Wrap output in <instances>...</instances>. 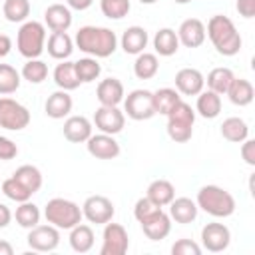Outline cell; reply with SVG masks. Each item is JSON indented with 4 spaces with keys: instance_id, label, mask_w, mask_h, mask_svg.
<instances>
[{
    "instance_id": "44dd1931",
    "label": "cell",
    "mask_w": 255,
    "mask_h": 255,
    "mask_svg": "<svg viewBox=\"0 0 255 255\" xmlns=\"http://www.w3.org/2000/svg\"><path fill=\"white\" fill-rule=\"evenodd\" d=\"M72 106H74L72 96L66 90H58V92L48 96V100L44 104V112L52 120H62L72 112Z\"/></svg>"
},
{
    "instance_id": "db71d44e",
    "label": "cell",
    "mask_w": 255,
    "mask_h": 255,
    "mask_svg": "<svg viewBox=\"0 0 255 255\" xmlns=\"http://www.w3.org/2000/svg\"><path fill=\"white\" fill-rule=\"evenodd\" d=\"M173 2H177V4H187V2H191V0H173Z\"/></svg>"
},
{
    "instance_id": "7c38bea8",
    "label": "cell",
    "mask_w": 255,
    "mask_h": 255,
    "mask_svg": "<svg viewBox=\"0 0 255 255\" xmlns=\"http://www.w3.org/2000/svg\"><path fill=\"white\" fill-rule=\"evenodd\" d=\"M94 124L102 133L116 135L126 126V114L118 106H100L94 114Z\"/></svg>"
},
{
    "instance_id": "603a6c76",
    "label": "cell",
    "mask_w": 255,
    "mask_h": 255,
    "mask_svg": "<svg viewBox=\"0 0 255 255\" xmlns=\"http://www.w3.org/2000/svg\"><path fill=\"white\" fill-rule=\"evenodd\" d=\"M120 42H122V50H124L126 54L137 56V54H141V52L145 50L149 38H147L145 28H141V26H129V28L122 34V40H120Z\"/></svg>"
},
{
    "instance_id": "cb8c5ba5",
    "label": "cell",
    "mask_w": 255,
    "mask_h": 255,
    "mask_svg": "<svg viewBox=\"0 0 255 255\" xmlns=\"http://www.w3.org/2000/svg\"><path fill=\"white\" fill-rule=\"evenodd\" d=\"M74 52V40L68 32H52L48 38V54L54 60H68Z\"/></svg>"
},
{
    "instance_id": "4dcf8cb0",
    "label": "cell",
    "mask_w": 255,
    "mask_h": 255,
    "mask_svg": "<svg viewBox=\"0 0 255 255\" xmlns=\"http://www.w3.org/2000/svg\"><path fill=\"white\" fill-rule=\"evenodd\" d=\"M221 135L227 139V141H233V143H241L243 139L249 137V126L245 124V120L241 118H227L223 120L221 124Z\"/></svg>"
},
{
    "instance_id": "277c9868",
    "label": "cell",
    "mask_w": 255,
    "mask_h": 255,
    "mask_svg": "<svg viewBox=\"0 0 255 255\" xmlns=\"http://www.w3.org/2000/svg\"><path fill=\"white\" fill-rule=\"evenodd\" d=\"M44 217L50 225L58 229H72L82 221V207L70 199L64 197H54L46 203L44 207Z\"/></svg>"
},
{
    "instance_id": "bcb514c9",
    "label": "cell",
    "mask_w": 255,
    "mask_h": 255,
    "mask_svg": "<svg viewBox=\"0 0 255 255\" xmlns=\"http://www.w3.org/2000/svg\"><path fill=\"white\" fill-rule=\"evenodd\" d=\"M241 157L245 159L247 165H255V141L253 139L241 141Z\"/></svg>"
},
{
    "instance_id": "2e32d148",
    "label": "cell",
    "mask_w": 255,
    "mask_h": 255,
    "mask_svg": "<svg viewBox=\"0 0 255 255\" xmlns=\"http://www.w3.org/2000/svg\"><path fill=\"white\" fill-rule=\"evenodd\" d=\"M177 40L185 48H199L205 42V24L199 18H187L177 28Z\"/></svg>"
},
{
    "instance_id": "74e56055",
    "label": "cell",
    "mask_w": 255,
    "mask_h": 255,
    "mask_svg": "<svg viewBox=\"0 0 255 255\" xmlns=\"http://www.w3.org/2000/svg\"><path fill=\"white\" fill-rule=\"evenodd\" d=\"M2 12L8 22H14V24L26 22V18L30 16V2L28 0H4Z\"/></svg>"
},
{
    "instance_id": "60d3db41",
    "label": "cell",
    "mask_w": 255,
    "mask_h": 255,
    "mask_svg": "<svg viewBox=\"0 0 255 255\" xmlns=\"http://www.w3.org/2000/svg\"><path fill=\"white\" fill-rule=\"evenodd\" d=\"M2 191H4V195L8 197V199H12V201H16V203H22V201H28L30 197H32V193L16 179V177H8V179H4L2 181Z\"/></svg>"
},
{
    "instance_id": "ba28073f",
    "label": "cell",
    "mask_w": 255,
    "mask_h": 255,
    "mask_svg": "<svg viewBox=\"0 0 255 255\" xmlns=\"http://www.w3.org/2000/svg\"><path fill=\"white\" fill-rule=\"evenodd\" d=\"M30 124V112L26 106L12 98H0V128L10 131H20L28 128Z\"/></svg>"
},
{
    "instance_id": "7bdbcfd3",
    "label": "cell",
    "mask_w": 255,
    "mask_h": 255,
    "mask_svg": "<svg viewBox=\"0 0 255 255\" xmlns=\"http://www.w3.org/2000/svg\"><path fill=\"white\" fill-rule=\"evenodd\" d=\"M159 209V205H155L149 197H139L137 201H135V205H133V217L137 219V221H143L145 217H149L153 211H157Z\"/></svg>"
},
{
    "instance_id": "f35d334b",
    "label": "cell",
    "mask_w": 255,
    "mask_h": 255,
    "mask_svg": "<svg viewBox=\"0 0 255 255\" xmlns=\"http://www.w3.org/2000/svg\"><path fill=\"white\" fill-rule=\"evenodd\" d=\"M20 72L10 64H0V94L10 96L20 88Z\"/></svg>"
},
{
    "instance_id": "e0dca14e",
    "label": "cell",
    "mask_w": 255,
    "mask_h": 255,
    "mask_svg": "<svg viewBox=\"0 0 255 255\" xmlns=\"http://www.w3.org/2000/svg\"><path fill=\"white\" fill-rule=\"evenodd\" d=\"M205 78L197 68H181L175 74V90L183 96H197L203 92Z\"/></svg>"
},
{
    "instance_id": "f5cc1de1",
    "label": "cell",
    "mask_w": 255,
    "mask_h": 255,
    "mask_svg": "<svg viewBox=\"0 0 255 255\" xmlns=\"http://www.w3.org/2000/svg\"><path fill=\"white\" fill-rule=\"evenodd\" d=\"M139 2H141V4H155L157 0H139Z\"/></svg>"
},
{
    "instance_id": "d590c367",
    "label": "cell",
    "mask_w": 255,
    "mask_h": 255,
    "mask_svg": "<svg viewBox=\"0 0 255 255\" xmlns=\"http://www.w3.org/2000/svg\"><path fill=\"white\" fill-rule=\"evenodd\" d=\"M14 217H16V223H18L20 227L32 229V227H36V225L40 223V209H38L36 203H30V199H28V201H22V203L16 207Z\"/></svg>"
},
{
    "instance_id": "ab89813d",
    "label": "cell",
    "mask_w": 255,
    "mask_h": 255,
    "mask_svg": "<svg viewBox=\"0 0 255 255\" xmlns=\"http://www.w3.org/2000/svg\"><path fill=\"white\" fill-rule=\"evenodd\" d=\"M20 76H22L24 80H28L30 84H42V82L48 78V66H46L42 60L32 58V60H28V62L24 64Z\"/></svg>"
},
{
    "instance_id": "8fae6325",
    "label": "cell",
    "mask_w": 255,
    "mask_h": 255,
    "mask_svg": "<svg viewBox=\"0 0 255 255\" xmlns=\"http://www.w3.org/2000/svg\"><path fill=\"white\" fill-rule=\"evenodd\" d=\"M28 245L32 251H40V253H48V251H54L58 245H60V231L58 227L54 225H36L28 231V237H26Z\"/></svg>"
},
{
    "instance_id": "9c48e42d",
    "label": "cell",
    "mask_w": 255,
    "mask_h": 255,
    "mask_svg": "<svg viewBox=\"0 0 255 255\" xmlns=\"http://www.w3.org/2000/svg\"><path fill=\"white\" fill-rule=\"evenodd\" d=\"M129 247V237L124 225L108 221L102 235V249L100 255H124Z\"/></svg>"
},
{
    "instance_id": "4fadbf2b",
    "label": "cell",
    "mask_w": 255,
    "mask_h": 255,
    "mask_svg": "<svg viewBox=\"0 0 255 255\" xmlns=\"http://www.w3.org/2000/svg\"><path fill=\"white\" fill-rule=\"evenodd\" d=\"M201 243L211 253H221L231 243V231L223 223H207L201 229Z\"/></svg>"
},
{
    "instance_id": "f546056e",
    "label": "cell",
    "mask_w": 255,
    "mask_h": 255,
    "mask_svg": "<svg viewBox=\"0 0 255 255\" xmlns=\"http://www.w3.org/2000/svg\"><path fill=\"white\" fill-rule=\"evenodd\" d=\"M70 247L76 253H88L94 247V231L90 225H84L82 221L70 229Z\"/></svg>"
},
{
    "instance_id": "52a82bcc",
    "label": "cell",
    "mask_w": 255,
    "mask_h": 255,
    "mask_svg": "<svg viewBox=\"0 0 255 255\" xmlns=\"http://www.w3.org/2000/svg\"><path fill=\"white\" fill-rule=\"evenodd\" d=\"M124 112L128 114V118L135 120V122H143V120H151L155 116V108H153V94L149 90L137 88L131 90L126 98H124Z\"/></svg>"
},
{
    "instance_id": "3957f363",
    "label": "cell",
    "mask_w": 255,
    "mask_h": 255,
    "mask_svg": "<svg viewBox=\"0 0 255 255\" xmlns=\"http://www.w3.org/2000/svg\"><path fill=\"white\" fill-rule=\"evenodd\" d=\"M195 203L211 217H229L235 211V197L219 185H203L197 191Z\"/></svg>"
},
{
    "instance_id": "5bb4252c",
    "label": "cell",
    "mask_w": 255,
    "mask_h": 255,
    "mask_svg": "<svg viewBox=\"0 0 255 255\" xmlns=\"http://www.w3.org/2000/svg\"><path fill=\"white\" fill-rule=\"evenodd\" d=\"M141 229H143V235L149 239V241H161L169 235L171 231V217L159 207L157 211H153L149 217H145L143 221H139Z\"/></svg>"
},
{
    "instance_id": "c3c4849f",
    "label": "cell",
    "mask_w": 255,
    "mask_h": 255,
    "mask_svg": "<svg viewBox=\"0 0 255 255\" xmlns=\"http://www.w3.org/2000/svg\"><path fill=\"white\" fill-rule=\"evenodd\" d=\"M94 4V0H66V6L72 8V10H88L90 6Z\"/></svg>"
},
{
    "instance_id": "7a4b0ae2",
    "label": "cell",
    "mask_w": 255,
    "mask_h": 255,
    "mask_svg": "<svg viewBox=\"0 0 255 255\" xmlns=\"http://www.w3.org/2000/svg\"><path fill=\"white\" fill-rule=\"evenodd\" d=\"M205 34L209 36L213 48L221 56H235L241 50V36L237 32L233 20L227 16H221V14L211 16L207 22Z\"/></svg>"
},
{
    "instance_id": "9a60e30c",
    "label": "cell",
    "mask_w": 255,
    "mask_h": 255,
    "mask_svg": "<svg viewBox=\"0 0 255 255\" xmlns=\"http://www.w3.org/2000/svg\"><path fill=\"white\" fill-rule=\"evenodd\" d=\"M86 145H88V153L94 155L96 159H114L120 155V143L110 133L100 131L96 135H90Z\"/></svg>"
},
{
    "instance_id": "f907efd6",
    "label": "cell",
    "mask_w": 255,
    "mask_h": 255,
    "mask_svg": "<svg viewBox=\"0 0 255 255\" xmlns=\"http://www.w3.org/2000/svg\"><path fill=\"white\" fill-rule=\"evenodd\" d=\"M10 50H12V40H10V36L0 34V58L8 56V54H10Z\"/></svg>"
},
{
    "instance_id": "681fc988",
    "label": "cell",
    "mask_w": 255,
    "mask_h": 255,
    "mask_svg": "<svg viewBox=\"0 0 255 255\" xmlns=\"http://www.w3.org/2000/svg\"><path fill=\"white\" fill-rule=\"evenodd\" d=\"M10 221H12V211H10V207L4 205V203H0V229L8 227Z\"/></svg>"
},
{
    "instance_id": "ac0fdd59",
    "label": "cell",
    "mask_w": 255,
    "mask_h": 255,
    "mask_svg": "<svg viewBox=\"0 0 255 255\" xmlns=\"http://www.w3.org/2000/svg\"><path fill=\"white\" fill-rule=\"evenodd\" d=\"M124 84L118 78H106L96 88V98L102 106H120L124 102Z\"/></svg>"
},
{
    "instance_id": "7dc6e473",
    "label": "cell",
    "mask_w": 255,
    "mask_h": 255,
    "mask_svg": "<svg viewBox=\"0 0 255 255\" xmlns=\"http://www.w3.org/2000/svg\"><path fill=\"white\" fill-rule=\"evenodd\" d=\"M239 16L243 18H253L255 16V0H237L235 4Z\"/></svg>"
},
{
    "instance_id": "7402d4cb",
    "label": "cell",
    "mask_w": 255,
    "mask_h": 255,
    "mask_svg": "<svg viewBox=\"0 0 255 255\" xmlns=\"http://www.w3.org/2000/svg\"><path fill=\"white\" fill-rule=\"evenodd\" d=\"M197 211H199L197 203L189 197H173L171 203H169V217L175 223H181V225L195 221Z\"/></svg>"
},
{
    "instance_id": "83f0119b",
    "label": "cell",
    "mask_w": 255,
    "mask_h": 255,
    "mask_svg": "<svg viewBox=\"0 0 255 255\" xmlns=\"http://www.w3.org/2000/svg\"><path fill=\"white\" fill-rule=\"evenodd\" d=\"M225 94L229 96L231 104H235V106H239V108L249 106V104L253 102V96H255L251 82H249V80H243V78H233V82H231V86L227 88Z\"/></svg>"
},
{
    "instance_id": "d6986e66",
    "label": "cell",
    "mask_w": 255,
    "mask_h": 255,
    "mask_svg": "<svg viewBox=\"0 0 255 255\" xmlns=\"http://www.w3.org/2000/svg\"><path fill=\"white\" fill-rule=\"evenodd\" d=\"M44 22L52 32H68L72 26V10L66 4H50L44 10Z\"/></svg>"
},
{
    "instance_id": "6da1fadb",
    "label": "cell",
    "mask_w": 255,
    "mask_h": 255,
    "mask_svg": "<svg viewBox=\"0 0 255 255\" xmlns=\"http://www.w3.org/2000/svg\"><path fill=\"white\" fill-rule=\"evenodd\" d=\"M76 46L92 58H108L118 48V36L104 26H82L74 38Z\"/></svg>"
},
{
    "instance_id": "484cf974",
    "label": "cell",
    "mask_w": 255,
    "mask_h": 255,
    "mask_svg": "<svg viewBox=\"0 0 255 255\" xmlns=\"http://www.w3.org/2000/svg\"><path fill=\"white\" fill-rule=\"evenodd\" d=\"M145 197H149L155 205L165 207V205H169L171 199L175 197V187H173V183L167 181V179H153V181L147 185Z\"/></svg>"
},
{
    "instance_id": "30bf717a",
    "label": "cell",
    "mask_w": 255,
    "mask_h": 255,
    "mask_svg": "<svg viewBox=\"0 0 255 255\" xmlns=\"http://www.w3.org/2000/svg\"><path fill=\"white\" fill-rule=\"evenodd\" d=\"M114 213V203L106 195H90L82 205V215L96 225H106L108 221H112Z\"/></svg>"
},
{
    "instance_id": "f1b7e54d",
    "label": "cell",
    "mask_w": 255,
    "mask_h": 255,
    "mask_svg": "<svg viewBox=\"0 0 255 255\" xmlns=\"http://www.w3.org/2000/svg\"><path fill=\"white\" fill-rule=\"evenodd\" d=\"M195 110L201 118L205 120H213L219 116L221 112V96L207 90V92H199L197 94V104H195Z\"/></svg>"
},
{
    "instance_id": "8992f818",
    "label": "cell",
    "mask_w": 255,
    "mask_h": 255,
    "mask_svg": "<svg viewBox=\"0 0 255 255\" xmlns=\"http://www.w3.org/2000/svg\"><path fill=\"white\" fill-rule=\"evenodd\" d=\"M193 124H195V112L189 104L181 100L167 114V135L175 143H185L193 135Z\"/></svg>"
},
{
    "instance_id": "e575fe53",
    "label": "cell",
    "mask_w": 255,
    "mask_h": 255,
    "mask_svg": "<svg viewBox=\"0 0 255 255\" xmlns=\"http://www.w3.org/2000/svg\"><path fill=\"white\" fill-rule=\"evenodd\" d=\"M153 94V108H155V114H161V116H167L171 112V108L181 102V96L177 90L173 88H159Z\"/></svg>"
},
{
    "instance_id": "ffe728a7",
    "label": "cell",
    "mask_w": 255,
    "mask_h": 255,
    "mask_svg": "<svg viewBox=\"0 0 255 255\" xmlns=\"http://www.w3.org/2000/svg\"><path fill=\"white\" fill-rule=\"evenodd\" d=\"M92 135V122L84 116H70L64 122V137L72 143H84Z\"/></svg>"
},
{
    "instance_id": "5b68a950",
    "label": "cell",
    "mask_w": 255,
    "mask_h": 255,
    "mask_svg": "<svg viewBox=\"0 0 255 255\" xmlns=\"http://www.w3.org/2000/svg\"><path fill=\"white\" fill-rule=\"evenodd\" d=\"M44 44H46V28L42 22L36 20H26L22 22L18 34H16V48L18 52L32 60V58H40V54L44 52Z\"/></svg>"
},
{
    "instance_id": "b9f144b4",
    "label": "cell",
    "mask_w": 255,
    "mask_h": 255,
    "mask_svg": "<svg viewBox=\"0 0 255 255\" xmlns=\"http://www.w3.org/2000/svg\"><path fill=\"white\" fill-rule=\"evenodd\" d=\"M102 14L110 20H122L129 12V0H100Z\"/></svg>"
},
{
    "instance_id": "816d5d0a",
    "label": "cell",
    "mask_w": 255,
    "mask_h": 255,
    "mask_svg": "<svg viewBox=\"0 0 255 255\" xmlns=\"http://www.w3.org/2000/svg\"><path fill=\"white\" fill-rule=\"evenodd\" d=\"M12 253H14V247L8 241L0 239V255H12Z\"/></svg>"
},
{
    "instance_id": "836d02e7",
    "label": "cell",
    "mask_w": 255,
    "mask_h": 255,
    "mask_svg": "<svg viewBox=\"0 0 255 255\" xmlns=\"http://www.w3.org/2000/svg\"><path fill=\"white\" fill-rule=\"evenodd\" d=\"M233 72L229 70V68H213L209 74H207V78H205V84H207V90H211V92H215V94H219V96H223L225 92H227V88L231 86V82H233Z\"/></svg>"
},
{
    "instance_id": "d4e9b609",
    "label": "cell",
    "mask_w": 255,
    "mask_h": 255,
    "mask_svg": "<svg viewBox=\"0 0 255 255\" xmlns=\"http://www.w3.org/2000/svg\"><path fill=\"white\" fill-rule=\"evenodd\" d=\"M153 48H155V54L159 56H165V58L173 56L179 50L177 32L171 28H159L153 36Z\"/></svg>"
},
{
    "instance_id": "8d00e7d4",
    "label": "cell",
    "mask_w": 255,
    "mask_h": 255,
    "mask_svg": "<svg viewBox=\"0 0 255 255\" xmlns=\"http://www.w3.org/2000/svg\"><path fill=\"white\" fill-rule=\"evenodd\" d=\"M74 68H76V74H78V80L82 84H88V82H94L100 78L102 74V66L98 64L96 58H80L78 62H74Z\"/></svg>"
},
{
    "instance_id": "4316f807",
    "label": "cell",
    "mask_w": 255,
    "mask_h": 255,
    "mask_svg": "<svg viewBox=\"0 0 255 255\" xmlns=\"http://www.w3.org/2000/svg\"><path fill=\"white\" fill-rule=\"evenodd\" d=\"M54 82L60 90H66V92H72L76 90L82 82L78 80V74H76V68H74V62H68V60H62V64H58L54 68Z\"/></svg>"
},
{
    "instance_id": "f6af8a7d",
    "label": "cell",
    "mask_w": 255,
    "mask_h": 255,
    "mask_svg": "<svg viewBox=\"0 0 255 255\" xmlns=\"http://www.w3.org/2000/svg\"><path fill=\"white\" fill-rule=\"evenodd\" d=\"M16 155H18V145H16L10 137L0 135V159H2V161H10V159H14Z\"/></svg>"
},
{
    "instance_id": "1f68e13d",
    "label": "cell",
    "mask_w": 255,
    "mask_h": 255,
    "mask_svg": "<svg viewBox=\"0 0 255 255\" xmlns=\"http://www.w3.org/2000/svg\"><path fill=\"white\" fill-rule=\"evenodd\" d=\"M159 70V60L155 54L149 52H141L137 54L135 62H133V74L137 80H151Z\"/></svg>"
},
{
    "instance_id": "d6a6232c",
    "label": "cell",
    "mask_w": 255,
    "mask_h": 255,
    "mask_svg": "<svg viewBox=\"0 0 255 255\" xmlns=\"http://www.w3.org/2000/svg\"><path fill=\"white\" fill-rule=\"evenodd\" d=\"M12 177H16L32 195L42 187V171L36 167V165H30V163H26V165H20L14 173H12Z\"/></svg>"
},
{
    "instance_id": "ee69618b",
    "label": "cell",
    "mask_w": 255,
    "mask_h": 255,
    "mask_svg": "<svg viewBox=\"0 0 255 255\" xmlns=\"http://www.w3.org/2000/svg\"><path fill=\"white\" fill-rule=\"evenodd\" d=\"M171 253L173 255H199L201 247L195 241H191V239H177L171 245Z\"/></svg>"
}]
</instances>
